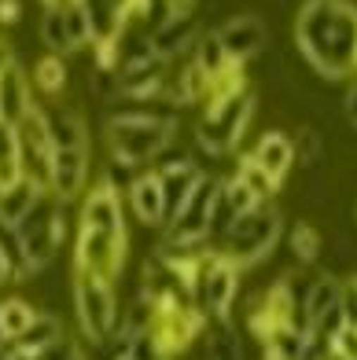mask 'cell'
Segmentation results:
<instances>
[{"mask_svg": "<svg viewBox=\"0 0 357 360\" xmlns=\"http://www.w3.org/2000/svg\"><path fill=\"white\" fill-rule=\"evenodd\" d=\"M295 44L324 81L357 74V4L353 0H302L295 15Z\"/></svg>", "mask_w": 357, "mask_h": 360, "instance_id": "1", "label": "cell"}, {"mask_svg": "<svg viewBox=\"0 0 357 360\" xmlns=\"http://www.w3.org/2000/svg\"><path fill=\"white\" fill-rule=\"evenodd\" d=\"M258 110V100L251 89H239V92H229V96H218V100H210L203 118L196 125V147H192V158H210V166L221 162L225 155L232 151V147L243 140L247 133V125Z\"/></svg>", "mask_w": 357, "mask_h": 360, "instance_id": "2", "label": "cell"}, {"mask_svg": "<svg viewBox=\"0 0 357 360\" xmlns=\"http://www.w3.org/2000/svg\"><path fill=\"white\" fill-rule=\"evenodd\" d=\"M284 236V217L273 202H258L251 214L236 217L229 228L221 232V254L229 265H236L239 272L243 269H254L277 250V243Z\"/></svg>", "mask_w": 357, "mask_h": 360, "instance_id": "3", "label": "cell"}, {"mask_svg": "<svg viewBox=\"0 0 357 360\" xmlns=\"http://www.w3.org/2000/svg\"><path fill=\"white\" fill-rule=\"evenodd\" d=\"M177 143V125H158L144 118H107V147L111 158L125 162L133 169H148L158 162L162 151Z\"/></svg>", "mask_w": 357, "mask_h": 360, "instance_id": "4", "label": "cell"}, {"mask_svg": "<svg viewBox=\"0 0 357 360\" xmlns=\"http://www.w3.org/2000/svg\"><path fill=\"white\" fill-rule=\"evenodd\" d=\"M74 309H77L81 335H85L92 346H104V342L115 335L118 294H115V283H111V280L77 272V280H74Z\"/></svg>", "mask_w": 357, "mask_h": 360, "instance_id": "5", "label": "cell"}, {"mask_svg": "<svg viewBox=\"0 0 357 360\" xmlns=\"http://www.w3.org/2000/svg\"><path fill=\"white\" fill-rule=\"evenodd\" d=\"M221 180L225 176H218V173H203L196 180V188H192V195L184 199V206L170 217L162 239L184 243V247H203V243L214 236L210 232V217H214V202L221 195Z\"/></svg>", "mask_w": 357, "mask_h": 360, "instance_id": "6", "label": "cell"}, {"mask_svg": "<svg viewBox=\"0 0 357 360\" xmlns=\"http://www.w3.org/2000/svg\"><path fill=\"white\" fill-rule=\"evenodd\" d=\"M74 265H77V272H89V276H100V280L118 283L122 265H125V232L77 228Z\"/></svg>", "mask_w": 357, "mask_h": 360, "instance_id": "7", "label": "cell"}, {"mask_svg": "<svg viewBox=\"0 0 357 360\" xmlns=\"http://www.w3.org/2000/svg\"><path fill=\"white\" fill-rule=\"evenodd\" d=\"M214 30L221 37L225 56L232 59V67H243L247 59L262 56L269 48V26H265V19H258L254 11H236Z\"/></svg>", "mask_w": 357, "mask_h": 360, "instance_id": "8", "label": "cell"}, {"mask_svg": "<svg viewBox=\"0 0 357 360\" xmlns=\"http://www.w3.org/2000/svg\"><path fill=\"white\" fill-rule=\"evenodd\" d=\"M199 30H203V22H199L196 8L173 4L166 19L151 30V52L158 59H166V63L181 59V56H192V44H196Z\"/></svg>", "mask_w": 357, "mask_h": 360, "instance_id": "9", "label": "cell"}, {"mask_svg": "<svg viewBox=\"0 0 357 360\" xmlns=\"http://www.w3.org/2000/svg\"><path fill=\"white\" fill-rule=\"evenodd\" d=\"M89 188V147L52 151V173H48V195L56 202H74Z\"/></svg>", "mask_w": 357, "mask_h": 360, "instance_id": "10", "label": "cell"}, {"mask_svg": "<svg viewBox=\"0 0 357 360\" xmlns=\"http://www.w3.org/2000/svg\"><path fill=\"white\" fill-rule=\"evenodd\" d=\"M81 228H104V232H125L122 217V191L111 188L107 180L92 184L81 199Z\"/></svg>", "mask_w": 357, "mask_h": 360, "instance_id": "11", "label": "cell"}, {"mask_svg": "<svg viewBox=\"0 0 357 360\" xmlns=\"http://www.w3.org/2000/svg\"><path fill=\"white\" fill-rule=\"evenodd\" d=\"M34 107H37L34 103V81L26 77V70L19 63H8L0 70V122L15 129Z\"/></svg>", "mask_w": 357, "mask_h": 360, "instance_id": "12", "label": "cell"}, {"mask_svg": "<svg viewBox=\"0 0 357 360\" xmlns=\"http://www.w3.org/2000/svg\"><path fill=\"white\" fill-rule=\"evenodd\" d=\"M129 206L144 228H166V195H162V180L155 169H144L129 184Z\"/></svg>", "mask_w": 357, "mask_h": 360, "instance_id": "13", "label": "cell"}, {"mask_svg": "<svg viewBox=\"0 0 357 360\" xmlns=\"http://www.w3.org/2000/svg\"><path fill=\"white\" fill-rule=\"evenodd\" d=\"M166 70H170V63L158 59V56L122 63V67L115 70L118 96H151V92H162V85H166Z\"/></svg>", "mask_w": 357, "mask_h": 360, "instance_id": "14", "label": "cell"}, {"mask_svg": "<svg viewBox=\"0 0 357 360\" xmlns=\"http://www.w3.org/2000/svg\"><path fill=\"white\" fill-rule=\"evenodd\" d=\"M251 158H254L273 180H277V184H284L287 173H291V166H295V147H291V136H287V133H280V129H265V133L258 136Z\"/></svg>", "mask_w": 357, "mask_h": 360, "instance_id": "15", "label": "cell"}, {"mask_svg": "<svg viewBox=\"0 0 357 360\" xmlns=\"http://www.w3.org/2000/svg\"><path fill=\"white\" fill-rule=\"evenodd\" d=\"M77 8L85 11L92 48H100V44H115V37L122 34V26H125V15L118 11L115 0H77Z\"/></svg>", "mask_w": 357, "mask_h": 360, "instance_id": "16", "label": "cell"}, {"mask_svg": "<svg viewBox=\"0 0 357 360\" xmlns=\"http://www.w3.org/2000/svg\"><path fill=\"white\" fill-rule=\"evenodd\" d=\"M44 125H48V140L52 151H70V147H89V125L77 110L59 107V110H44Z\"/></svg>", "mask_w": 357, "mask_h": 360, "instance_id": "17", "label": "cell"}, {"mask_svg": "<svg viewBox=\"0 0 357 360\" xmlns=\"http://www.w3.org/2000/svg\"><path fill=\"white\" fill-rule=\"evenodd\" d=\"M59 338H67V335H63V320L56 313H37L34 323H30L26 331L11 342V346L19 353H26V356H41L48 346H56Z\"/></svg>", "mask_w": 357, "mask_h": 360, "instance_id": "18", "label": "cell"}, {"mask_svg": "<svg viewBox=\"0 0 357 360\" xmlns=\"http://www.w3.org/2000/svg\"><path fill=\"white\" fill-rule=\"evenodd\" d=\"M41 195H44V188H37L34 180L19 176L15 184H8L4 191H0V221L19 224V221L30 214V210L41 202Z\"/></svg>", "mask_w": 357, "mask_h": 360, "instance_id": "19", "label": "cell"}, {"mask_svg": "<svg viewBox=\"0 0 357 360\" xmlns=\"http://www.w3.org/2000/svg\"><path fill=\"white\" fill-rule=\"evenodd\" d=\"M232 176L254 195L258 202H273V195L280 191V184H277V180H273L262 166H258L251 155H239V158H236V173H232Z\"/></svg>", "mask_w": 357, "mask_h": 360, "instance_id": "20", "label": "cell"}, {"mask_svg": "<svg viewBox=\"0 0 357 360\" xmlns=\"http://www.w3.org/2000/svg\"><path fill=\"white\" fill-rule=\"evenodd\" d=\"M287 250H291V257H295L299 265H317L320 254H324V236L317 232L313 224L299 221V224L287 232Z\"/></svg>", "mask_w": 357, "mask_h": 360, "instance_id": "21", "label": "cell"}, {"mask_svg": "<svg viewBox=\"0 0 357 360\" xmlns=\"http://www.w3.org/2000/svg\"><path fill=\"white\" fill-rule=\"evenodd\" d=\"M295 166H306V169H324V155H328V143H324V133L313 125H299L295 140Z\"/></svg>", "mask_w": 357, "mask_h": 360, "instance_id": "22", "label": "cell"}, {"mask_svg": "<svg viewBox=\"0 0 357 360\" xmlns=\"http://www.w3.org/2000/svg\"><path fill=\"white\" fill-rule=\"evenodd\" d=\"M41 41L48 48V56H59L67 59L74 52L70 34H67V19H63V8H44V19H41Z\"/></svg>", "mask_w": 357, "mask_h": 360, "instance_id": "23", "label": "cell"}, {"mask_svg": "<svg viewBox=\"0 0 357 360\" xmlns=\"http://www.w3.org/2000/svg\"><path fill=\"white\" fill-rule=\"evenodd\" d=\"M37 316V309L30 305L26 298H8V302H0V335H4L8 342H15L30 323H34Z\"/></svg>", "mask_w": 357, "mask_h": 360, "instance_id": "24", "label": "cell"}, {"mask_svg": "<svg viewBox=\"0 0 357 360\" xmlns=\"http://www.w3.org/2000/svg\"><path fill=\"white\" fill-rule=\"evenodd\" d=\"M34 89L44 92V96H59L63 89H67V63H63L59 56L37 59V67H34Z\"/></svg>", "mask_w": 357, "mask_h": 360, "instance_id": "25", "label": "cell"}, {"mask_svg": "<svg viewBox=\"0 0 357 360\" xmlns=\"http://www.w3.org/2000/svg\"><path fill=\"white\" fill-rule=\"evenodd\" d=\"M23 176L19 169V140H15V129L0 122V191H4L8 184H15V180Z\"/></svg>", "mask_w": 357, "mask_h": 360, "instance_id": "26", "label": "cell"}, {"mask_svg": "<svg viewBox=\"0 0 357 360\" xmlns=\"http://www.w3.org/2000/svg\"><path fill=\"white\" fill-rule=\"evenodd\" d=\"M0 254H4L11 261V269H15V280H23V272H26V257H23V239H19V228L8 224V221H0Z\"/></svg>", "mask_w": 357, "mask_h": 360, "instance_id": "27", "label": "cell"}, {"mask_svg": "<svg viewBox=\"0 0 357 360\" xmlns=\"http://www.w3.org/2000/svg\"><path fill=\"white\" fill-rule=\"evenodd\" d=\"M221 199H225V206L232 210V217H243V214H251V210L258 206V199L239 184L236 176H225L221 180Z\"/></svg>", "mask_w": 357, "mask_h": 360, "instance_id": "28", "label": "cell"}, {"mask_svg": "<svg viewBox=\"0 0 357 360\" xmlns=\"http://www.w3.org/2000/svg\"><path fill=\"white\" fill-rule=\"evenodd\" d=\"M63 19H67V34H70L74 52H77V48H92L89 22H85V11L77 8V0H67V4H63Z\"/></svg>", "mask_w": 357, "mask_h": 360, "instance_id": "29", "label": "cell"}, {"mask_svg": "<svg viewBox=\"0 0 357 360\" xmlns=\"http://www.w3.org/2000/svg\"><path fill=\"white\" fill-rule=\"evenodd\" d=\"M170 353L162 349V342L155 338V331H144V335H133L129 338V349L122 360H166Z\"/></svg>", "mask_w": 357, "mask_h": 360, "instance_id": "30", "label": "cell"}, {"mask_svg": "<svg viewBox=\"0 0 357 360\" xmlns=\"http://www.w3.org/2000/svg\"><path fill=\"white\" fill-rule=\"evenodd\" d=\"M37 360H85V353H81L70 338H59L56 346H48Z\"/></svg>", "mask_w": 357, "mask_h": 360, "instance_id": "31", "label": "cell"}, {"mask_svg": "<svg viewBox=\"0 0 357 360\" xmlns=\"http://www.w3.org/2000/svg\"><path fill=\"white\" fill-rule=\"evenodd\" d=\"M343 118L350 122V129L357 133V74L346 81V92H343Z\"/></svg>", "mask_w": 357, "mask_h": 360, "instance_id": "32", "label": "cell"}, {"mask_svg": "<svg viewBox=\"0 0 357 360\" xmlns=\"http://www.w3.org/2000/svg\"><path fill=\"white\" fill-rule=\"evenodd\" d=\"M343 313H346V323L357 327V276L343 283Z\"/></svg>", "mask_w": 357, "mask_h": 360, "instance_id": "33", "label": "cell"}, {"mask_svg": "<svg viewBox=\"0 0 357 360\" xmlns=\"http://www.w3.org/2000/svg\"><path fill=\"white\" fill-rule=\"evenodd\" d=\"M332 254H335L339 265H353V261H357V247H353V239H350V236H335Z\"/></svg>", "mask_w": 357, "mask_h": 360, "instance_id": "34", "label": "cell"}, {"mask_svg": "<svg viewBox=\"0 0 357 360\" xmlns=\"http://www.w3.org/2000/svg\"><path fill=\"white\" fill-rule=\"evenodd\" d=\"M19 15H23L19 0H0V22H19Z\"/></svg>", "mask_w": 357, "mask_h": 360, "instance_id": "35", "label": "cell"}, {"mask_svg": "<svg viewBox=\"0 0 357 360\" xmlns=\"http://www.w3.org/2000/svg\"><path fill=\"white\" fill-rule=\"evenodd\" d=\"M11 280H15V269H11V261H8L4 254H0V287L11 283Z\"/></svg>", "mask_w": 357, "mask_h": 360, "instance_id": "36", "label": "cell"}, {"mask_svg": "<svg viewBox=\"0 0 357 360\" xmlns=\"http://www.w3.org/2000/svg\"><path fill=\"white\" fill-rule=\"evenodd\" d=\"M8 63H15V56H11V48H8V41L0 37V70H4Z\"/></svg>", "mask_w": 357, "mask_h": 360, "instance_id": "37", "label": "cell"}, {"mask_svg": "<svg viewBox=\"0 0 357 360\" xmlns=\"http://www.w3.org/2000/svg\"><path fill=\"white\" fill-rule=\"evenodd\" d=\"M115 4H118V11H122L125 19H129V15L137 11V4H140V0H115Z\"/></svg>", "mask_w": 357, "mask_h": 360, "instance_id": "38", "label": "cell"}, {"mask_svg": "<svg viewBox=\"0 0 357 360\" xmlns=\"http://www.w3.org/2000/svg\"><path fill=\"white\" fill-rule=\"evenodd\" d=\"M170 4H188V8H196V0H170Z\"/></svg>", "mask_w": 357, "mask_h": 360, "instance_id": "39", "label": "cell"}]
</instances>
